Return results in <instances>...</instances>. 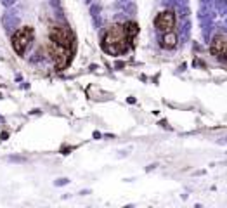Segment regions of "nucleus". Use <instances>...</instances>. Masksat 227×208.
<instances>
[{"instance_id":"obj_6","label":"nucleus","mask_w":227,"mask_h":208,"mask_svg":"<svg viewBox=\"0 0 227 208\" xmlns=\"http://www.w3.org/2000/svg\"><path fill=\"white\" fill-rule=\"evenodd\" d=\"M161 45L165 49H173L177 45V35L173 31H168V33H163V38H161Z\"/></svg>"},{"instance_id":"obj_2","label":"nucleus","mask_w":227,"mask_h":208,"mask_svg":"<svg viewBox=\"0 0 227 208\" xmlns=\"http://www.w3.org/2000/svg\"><path fill=\"white\" fill-rule=\"evenodd\" d=\"M139 33V28L134 21L125 24H113L103 37V50L109 56H121L134 45V40Z\"/></svg>"},{"instance_id":"obj_3","label":"nucleus","mask_w":227,"mask_h":208,"mask_svg":"<svg viewBox=\"0 0 227 208\" xmlns=\"http://www.w3.org/2000/svg\"><path fill=\"white\" fill-rule=\"evenodd\" d=\"M33 37H35V31H33L31 26H23L19 28L14 35H12V49L16 50V54L19 56H24L28 50V47L31 45Z\"/></svg>"},{"instance_id":"obj_1","label":"nucleus","mask_w":227,"mask_h":208,"mask_svg":"<svg viewBox=\"0 0 227 208\" xmlns=\"http://www.w3.org/2000/svg\"><path fill=\"white\" fill-rule=\"evenodd\" d=\"M47 50L52 57L56 68L64 69L70 66L73 54H75V35L68 26L54 24L49 28L47 37Z\"/></svg>"},{"instance_id":"obj_5","label":"nucleus","mask_w":227,"mask_h":208,"mask_svg":"<svg viewBox=\"0 0 227 208\" xmlns=\"http://www.w3.org/2000/svg\"><path fill=\"white\" fill-rule=\"evenodd\" d=\"M210 50L215 57L227 61V35H217L210 45Z\"/></svg>"},{"instance_id":"obj_4","label":"nucleus","mask_w":227,"mask_h":208,"mask_svg":"<svg viewBox=\"0 0 227 208\" xmlns=\"http://www.w3.org/2000/svg\"><path fill=\"white\" fill-rule=\"evenodd\" d=\"M154 26H156L158 31H161V33L173 31V28H175V14L172 11H165L161 14H158V17L154 19Z\"/></svg>"}]
</instances>
